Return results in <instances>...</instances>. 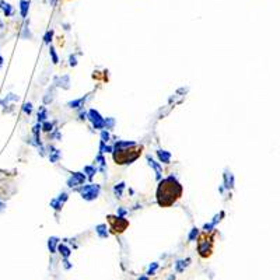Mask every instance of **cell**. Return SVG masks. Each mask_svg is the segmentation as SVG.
Instances as JSON below:
<instances>
[{
	"instance_id": "obj_34",
	"label": "cell",
	"mask_w": 280,
	"mask_h": 280,
	"mask_svg": "<svg viewBox=\"0 0 280 280\" xmlns=\"http://www.w3.org/2000/svg\"><path fill=\"white\" fill-rule=\"evenodd\" d=\"M66 199H67V195H66V193H62V195L59 196V200H60V202H64Z\"/></svg>"
},
{
	"instance_id": "obj_14",
	"label": "cell",
	"mask_w": 280,
	"mask_h": 280,
	"mask_svg": "<svg viewBox=\"0 0 280 280\" xmlns=\"http://www.w3.org/2000/svg\"><path fill=\"white\" fill-rule=\"evenodd\" d=\"M72 177H73V178L76 179L80 185L84 184V181H86V175L81 174V172H73V174H72Z\"/></svg>"
},
{
	"instance_id": "obj_25",
	"label": "cell",
	"mask_w": 280,
	"mask_h": 280,
	"mask_svg": "<svg viewBox=\"0 0 280 280\" xmlns=\"http://www.w3.org/2000/svg\"><path fill=\"white\" fill-rule=\"evenodd\" d=\"M23 111H24V112H25L27 115H30V114L32 112V105L30 104V102H27V104H24V105H23Z\"/></svg>"
},
{
	"instance_id": "obj_23",
	"label": "cell",
	"mask_w": 280,
	"mask_h": 280,
	"mask_svg": "<svg viewBox=\"0 0 280 280\" xmlns=\"http://www.w3.org/2000/svg\"><path fill=\"white\" fill-rule=\"evenodd\" d=\"M104 123H105V128L106 129H111L112 126H114L115 120L112 119V118H106V119H104Z\"/></svg>"
},
{
	"instance_id": "obj_22",
	"label": "cell",
	"mask_w": 280,
	"mask_h": 280,
	"mask_svg": "<svg viewBox=\"0 0 280 280\" xmlns=\"http://www.w3.org/2000/svg\"><path fill=\"white\" fill-rule=\"evenodd\" d=\"M20 4H21V16L25 17V16H27V11H28V1H24L23 0Z\"/></svg>"
},
{
	"instance_id": "obj_3",
	"label": "cell",
	"mask_w": 280,
	"mask_h": 280,
	"mask_svg": "<svg viewBox=\"0 0 280 280\" xmlns=\"http://www.w3.org/2000/svg\"><path fill=\"white\" fill-rule=\"evenodd\" d=\"M211 247H213V237H209L207 234H203L199 238V242H197V249H199L200 256L203 258L209 256L211 253Z\"/></svg>"
},
{
	"instance_id": "obj_19",
	"label": "cell",
	"mask_w": 280,
	"mask_h": 280,
	"mask_svg": "<svg viewBox=\"0 0 280 280\" xmlns=\"http://www.w3.org/2000/svg\"><path fill=\"white\" fill-rule=\"evenodd\" d=\"M84 100H86V97H84V98H80V100H76V101L69 102V106H70V108H78V106L84 102Z\"/></svg>"
},
{
	"instance_id": "obj_10",
	"label": "cell",
	"mask_w": 280,
	"mask_h": 280,
	"mask_svg": "<svg viewBox=\"0 0 280 280\" xmlns=\"http://www.w3.org/2000/svg\"><path fill=\"white\" fill-rule=\"evenodd\" d=\"M97 233H98V235L100 237H102V238H106L108 237V231H106V225L105 224H100V225H97Z\"/></svg>"
},
{
	"instance_id": "obj_6",
	"label": "cell",
	"mask_w": 280,
	"mask_h": 280,
	"mask_svg": "<svg viewBox=\"0 0 280 280\" xmlns=\"http://www.w3.org/2000/svg\"><path fill=\"white\" fill-rule=\"evenodd\" d=\"M88 118H90V120L92 122V126H94L95 129H102L104 126H105L104 119H102L101 115L98 114L95 109H90V111H88Z\"/></svg>"
},
{
	"instance_id": "obj_27",
	"label": "cell",
	"mask_w": 280,
	"mask_h": 280,
	"mask_svg": "<svg viewBox=\"0 0 280 280\" xmlns=\"http://www.w3.org/2000/svg\"><path fill=\"white\" fill-rule=\"evenodd\" d=\"M101 139H102V142H104V143H106L108 140H109V133H108V132H105V130H102V132H101Z\"/></svg>"
},
{
	"instance_id": "obj_35",
	"label": "cell",
	"mask_w": 280,
	"mask_h": 280,
	"mask_svg": "<svg viewBox=\"0 0 280 280\" xmlns=\"http://www.w3.org/2000/svg\"><path fill=\"white\" fill-rule=\"evenodd\" d=\"M6 209V203H3L1 200H0V211H3Z\"/></svg>"
},
{
	"instance_id": "obj_29",
	"label": "cell",
	"mask_w": 280,
	"mask_h": 280,
	"mask_svg": "<svg viewBox=\"0 0 280 280\" xmlns=\"http://www.w3.org/2000/svg\"><path fill=\"white\" fill-rule=\"evenodd\" d=\"M67 185H69L70 188H73V186H77V185H80V184H78L77 181H76V179H74L73 177H72V178H70L69 181H67Z\"/></svg>"
},
{
	"instance_id": "obj_9",
	"label": "cell",
	"mask_w": 280,
	"mask_h": 280,
	"mask_svg": "<svg viewBox=\"0 0 280 280\" xmlns=\"http://www.w3.org/2000/svg\"><path fill=\"white\" fill-rule=\"evenodd\" d=\"M147 161H148V164H150V165H151L153 168H154V170H156V172H157V178L160 179V178H161V167L158 165V164H157V163H156L154 160H151L150 157H147Z\"/></svg>"
},
{
	"instance_id": "obj_33",
	"label": "cell",
	"mask_w": 280,
	"mask_h": 280,
	"mask_svg": "<svg viewBox=\"0 0 280 280\" xmlns=\"http://www.w3.org/2000/svg\"><path fill=\"white\" fill-rule=\"evenodd\" d=\"M77 62H76V56H70V66H76Z\"/></svg>"
},
{
	"instance_id": "obj_36",
	"label": "cell",
	"mask_w": 280,
	"mask_h": 280,
	"mask_svg": "<svg viewBox=\"0 0 280 280\" xmlns=\"http://www.w3.org/2000/svg\"><path fill=\"white\" fill-rule=\"evenodd\" d=\"M125 214V210L123 209H119V216H123Z\"/></svg>"
},
{
	"instance_id": "obj_31",
	"label": "cell",
	"mask_w": 280,
	"mask_h": 280,
	"mask_svg": "<svg viewBox=\"0 0 280 280\" xmlns=\"http://www.w3.org/2000/svg\"><path fill=\"white\" fill-rule=\"evenodd\" d=\"M52 34H53V32H52V31H49V32H46V35H45V39H44V41H45V44H49V42H51V38H52Z\"/></svg>"
},
{
	"instance_id": "obj_26",
	"label": "cell",
	"mask_w": 280,
	"mask_h": 280,
	"mask_svg": "<svg viewBox=\"0 0 280 280\" xmlns=\"http://www.w3.org/2000/svg\"><path fill=\"white\" fill-rule=\"evenodd\" d=\"M59 157H60V153H59V150H55V151H53V154H52V156L49 157V158H51V161H52V163H55V161L58 160Z\"/></svg>"
},
{
	"instance_id": "obj_24",
	"label": "cell",
	"mask_w": 280,
	"mask_h": 280,
	"mask_svg": "<svg viewBox=\"0 0 280 280\" xmlns=\"http://www.w3.org/2000/svg\"><path fill=\"white\" fill-rule=\"evenodd\" d=\"M52 129H53V125H52L51 122H45V123H42V130H45V132H51Z\"/></svg>"
},
{
	"instance_id": "obj_16",
	"label": "cell",
	"mask_w": 280,
	"mask_h": 280,
	"mask_svg": "<svg viewBox=\"0 0 280 280\" xmlns=\"http://www.w3.org/2000/svg\"><path fill=\"white\" fill-rule=\"evenodd\" d=\"M59 252L62 253V255H63L64 258H67V256L70 255V249L67 248L66 245H63V244H60V245H59Z\"/></svg>"
},
{
	"instance_id": "obj_32",
	"label": "cell",
	"mask_w": 280,
	"mask_h": 280,
	"mask_svg": "<svg viewBox=\"0 0 280 280\" xmlns=\"http://www.w3.org/2000/svg\"><path fill=\"white\" fill-rule=\"evenodd\" d=\"M157 266H158L157 263H153V266H150V270H148V273H147V275H153V273H154V270L157 269Z\"/></svg>"
},
{
	"instance_id": "obj_38",
	"label": "cell",
	"mask_w": 280,
	"mask_h": 280,
	"mask_svg": "<svg viewBox=\"0 0 280 280\" xmlns=\"http://www.w3.org/2000/svg\"><path fill=\"white\" fill-rule=\"evenodd\" d=\"M3 63V58H1V55H0V64Z\"/></svg>"
},
{
	"instance_id": "obj_18",
	"label": "cell",
	"mask_w": 280,
	"mask_h": 280,
	"mask_svg": "<svg viewBox=\"0 0 280 280\" xmlns=\"http://www.w3.org/2000/svg\"><path fill=\"white\" fill-rule=\"evenodd\" d=\"M84 172H86V174H88V177H90V178H92V177H94V174L97 172V170L94 168V167H91V165H87V167H84Z\"/></svg>"
},
{
	"instance_id": "obj_15",
	"label": "cell",
	"mask_w": 280,
	"mask_h": 280,
	"mask_svg": "<svg viewBox=\"0 0 280 280\" xmlns=\"http://www.w3.org/2000/svg\"><path fill=\"white\" fill-rule=\"evenodd\" d=\"M46 116H48V112H46V109L44 108V106H41V109H39V112H38V122L45 120Z\"/></svg>"
},
{
	"instance_id": "obj_4",
	"label": "cell",
	"mask_w": 280,
	"mask_h": 280,
	"mask_svg": "<svg viewBox=\"0 0 280 280\" xmlns=\"http://www.w3.org/2000/svg\"><path fill=\"white\" fill-rule=\"evenodd\" d=\"M100 191H101V186L95 184L84 185L81 188H78V192H80L81 197L86 199V200H94V199H97V196L100 195Z\"/></svg>"
},
{
	"instance_id": "obj_2",
	"label": "cell",
	"mask_w": 280,
	"mask_h": 280,
	"mask_svg": "<svg viewBox=\"0 0 280 280\" xmlns=\"http://www.w3.org/2000/svg\"><path fill=\"white\" fill-rule=\"evenodd\" d=\"M142 153V147H137L136 144L128 147H116L114 151V160L116 164H130L133 163Z\"/></svg>"
},
{
	"instance_id": "obj_21",
	"label": "cell",
	"mask_w": 280,
	"mask_h": 280,
	"mask_svg": "<svg viewBox=\"0 0 280 280\" xmlns=\"http://www.w3.org/2000/svg\"><path fill=\"white\" fill-rule=\"evenodd\" d=\"M51 206L55 207L56 210H60V209H62V206H63V203L60 202L59 199H53V200L51 202Z\"/></svg>"
},
{
	"instance_id": "obj_20",
	"label": "cell",
	"mask_w": 280,
	"mask_h": 280,
	"mask_svg": "<svg viewBox=\"0 0 280 280\" xmlns=\"http://www.w3.org/2000/svg\"><path fill=\"white\" fill-rule=\"evenodd\" d=\"M56 242H58V238H55V237H52V238H49V242H48V245H49V249H51V252H55V247H56Z\"/></svg>"
},
{
	"instance_id": "obj_1",
	"label": "cell",
	"mask_w": 280,
	"mask_h": 280,
	"mask_svg": "<svg viewBox=\"0 0 280 280\" xmlns=\"http://www.w3.org/2000/svg\"><path fill=\"white\" fill-rule=\"evenodd\" d=\"M182 195V186L174 177L163 179L157 188V202L161 207L172 206Z\"/></svg>"
},
{
	"instance_id": "obj_37",
	"label": "cell",
	"mask_w": 280,
	"mask_h": 280,
	"mask_svg": "<svg viewBox=\"0 0 280 280\" xmlns=\"http://www.w3.org/2000/svg\"><path fill=\"white\" fill-rule=\"evenodd\" d=\"M139 280H147V277H144V276H142V277H140V279H139Z\"/></svg>"
},
{
	"instance_id": "obj_7",
	"label": "cell",
	"mask_w": 280,
	"mask_h": 280,
	"mask_svg": "<svg viewBox=\"0 0 280 280\" xmlns=\"http://www.w3.org/2000/svg\"><path fill=\"white\" fill-rule=\"evenodd\" d=\"M157 156H158V158H160L161 163H165V164H168V163H170L171 154H170L168 151H164V150H158V151H157Z\"/></svg>"
},
{
	"instance_id": "obj_17",
	"label": "cell",
	"mask_w": 280,
	"mask_h": 280,
	"mask_svg": "<svg viewBox=\"0 0 280 280\" xmlns=\"http://www.w3.org/2000/svg\"><path fill=\"white\" fill-rule=\"evenodd\" d=\"M188 262H189V259H186V261H178V262H177V272H182V270H184V267L188 266Z\"/></svg>"
},
{
	"instance_id": "obj_8",
	"label": "cell",
	"mask_w": 280,
	"mask_h": 280,
	"mask_svg": "<svg viewBox=\"0 0 280 280\" xmlns=\"http://www.w3.org/2000/svg\"><path fill=\"white\" fill-rule=\"evenodd\" d=\"M56 84H58L59 87L69 88V76H63L62 78H56Z\"/></svg>"
},
{
	"instance_id": "obj_5",
	"label": "cell",
	"mask_w": 280,
	"mask_h": 280,
	"mask_svg": "<svg viewBox=\"0 0 280 280\" xmlns=\"http://www.w3.org/2000/svg\"><path fill=\"white\" fill-rule=\"evenodd\" d=\"M109 224H111V230L114 231L115 234L116 233H122L126 230V227L129 225L128 220H125L123 216H118V217H114V216H109Z\"/></svg>"
},
{
	"instance_id": "obj_28",
	"label": "cell",
	"mask_w": 280,
	"mask_h": 280,
	"mask_svg": "<svg viewBox=\"0 0 280 280\" xmlns=\"http://www.w3.org/2000/svg\"><path fill=\"white\" fill-rule=\"evenodd\" d=\"M197 233H199V231H197V228H193L192 231H191V234H189V241H193V239L196 238Z\"/></svg>"
},
{
	"instance_id": "obj_13",
	"label": "cell",
	"mask_w": 280,
	"mask_h": 280,
	"mask_svg": "<svg viewBox=\"0 0 280 280\" xmlns=\"http://www.w3.org/2000/svg\"><path fill=\"white\" fill-rule=\"evenodd\" d=\"M224 182H225V188H233V184H234V178L233 175L230 174V178H228V172L224 174Z\"/></svg>"
},
{
	"instance_id": "obj_12",
	"label": "cell",
	"mask_w": 280,
	"mask_h": 280,
	"mask_svg": "<svg viewBox=\"0 0 280 280\" xmlns=\"http://www.w3.org/2000/svg\"><path fill=\"white\" fill-rule=\"evenodd\" d=\"M0 7L4 10L6 17H9V16H11V14H13V9H11V6L7 4V3H4V1H0Z\"/></svg>"
},
{
	"instance_id": "obj_30",
	"label": "cell",
	"mask_w": 280,
	"mask_h": 280,
	"mask_svg": "<svg viewBox=\"0 0 280 280\" xmlns=\"http://www.w3.org/2000/svg\"><path fill=\"white\" fill-rule=\"evenodd\" d=\"M51 56H52V60H53V63H58V55H56V52L53 48H51Z\"/></svg>"
},
{
	"instance_id": "obj_11",
	"label": "cell",
	"mask_w": 280,
	"mask_h": 280,
	"mask_svg": "<svg viewBox=\"0 0 280 280\" xmlns=\"http://www.w3.org/2000/svg\"><path fill=\"white\" fill-rule=\"evenodd\" d=\"M125 189V182H120V184H116L114 188V193L116 197H122V192Z\"/></svg>"
}]
</instances>
